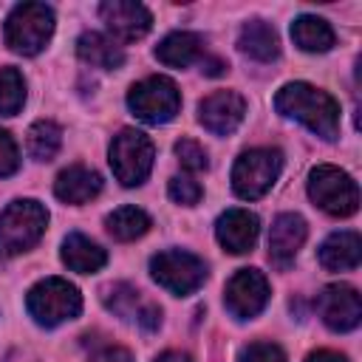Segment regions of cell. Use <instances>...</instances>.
I'll list each match as a JSON object with an SVG mask.
<instances>
[{"mask_svg":"<svg viewBox=\"0 0 362 362\" xmlns=\"http://www.w3.org/2000/svg\"><path fill=\"white\" fill-rule=\"evenodd\" d=\"M238 362H286V354H283L280 345L260 339V342H249L240 351V359Z\"/></svg>","mask_w":362,"mask_h":362,"instance_id":"29","label":"cell"},{"mask_svg":"<svg viewBox=\"0 0 362 362\" xmlns=\"http://www.w3.org/2000/svg\"><path fill=\"white\" fill-rule=\"evenodd\" d=\"M99 14H102V23L107 25V31L122 42L141 40L153 25L150 11L133 0H107L99 6Z\"/></svg>","mask_w":362,"mask_h":362,"instance_id":"12","label":"cell"},{"mask_svg":"<svg viewBox=\"0 0 362 362\" xmlns=\"http://www.w3.org/2000/svg\"><path fill=\"white\" fill-rule=\"evenodd\" d=\"M150 274L158 286L184 297V294H192L206 280V263L192 252L167 249L150 257Z\"/></svg>","mask_w":362,"mask_h":362,"instance_id":"9","label":"cell"},{"mask_svg":"<svg viewBox=\"0 0 362 362\" xmlns=\"http://www.w3.org/2000/svg\"><path fill=\"white\" fill-rule=\"evenodd\" d=\"M274 107L283 116L303 122L311 133L331 141L339 133V105L331 93L308 85V82H288L277 90Z\"/></svg>","mask_w":362,"mask_h":362,"instance_id":"1","label":"cell"},{"mask_svg":"<svg viewBox=\"0 0 362 362\" xmlns=\"http://www.w3.org/2000/svg\"><path fill=\"white\" fill-rule=\"evenodd\" d=\"M54 34V11L45 3H20L11 8L3 25L6 45L23 57L40 54Z\"/></svg>","mask_w":362,"mask_h":362,"instance_id":"3","label":"cell"},{"mask_svg":"<svg viewBox=\"0 0 362 362\" xmlns=\"http://www.w3.org/2000/svg\"><path fill=\"white\" fill-rule=\"evenodd\" d=\"M291 40L303 48V51H311V54H322L334 45V28L317 17V14H303L291 23Z\"/></svg>","mask_w":362,"mask_h":362,"instance_id":"22","label":"cell"},{"mask_svg":"<svg viewBox=\"0 0 362 362\" xmlns=\"http://www.w3.org/2000/svg\"><path fill=\"white\" fill-rule=\"evenodd\" d=\"M93 362H133V356L124 348H105L93 356Z\"/></svg>","mask_w":362,"mask_h":362,"instance_id":"31","label":"cell"},{"mask_svg":"<svg viewBox=\"0 0 362 362\" xmlns=\"http://www.w3.org/2000/svg\"><path fill=\"white\" fill-rule=\"evenodd\" d=\"M48 226V212L34 198L11 201L0 215V257H14L40 243Z\"/></svg>","mask_w":362,"mask_h":362,"instance_id":"2","label":"cell"},{"mask_svg":"<svg viewBox=\"0 0 362 362\" xmlns=\"http://www.w3.org/2000/svg\"><path fill=\"white\" fill-rule=\"evenodd\" d=\"M25 144H28V153H31L37 161H51V158L59 153V147H62V127L54 124V122H48V119L34 122V124L28 127Z\"/></svg>","mask_w":362,"mask_h":362,"instance_id":"24","label":"cell"},{"mask_svg":"<svg viewBox=\"0 0 362 362\" xmlns=\"http://www.w3.org/2000/svg\"><path fill=\"white\" fill-rule=\"evenodd\" d=\"M269 280L257 272V269H240L232 274V280L226 283L223 291V303L232 311V317L238 320H252L257 317L266 303H269Z\"/></svg>","mask_w":362,"mask_h":362,"instance_id":"10","label":"cell"},{"mask_svg":"<svg viewBox=\"0 0 362 362\" xmlns=\"http://www.w3.org/2000/svg\"><path fill=\"white\" fill-rule=\"evenodd\" d=\"M153 141L133 127H124L110 141V170L124 187H139L153 170Z\"/></svg>","mask_w":362,"mask_h":362,"instance_id":"7","label":"cell"},{"mask_svg":"<svg viewBox=\"0 0 362 362\" xmlns=\"http://www.w3.org/2000/svg\"><path fill=\"white\" fill-rule=\"evenodd\" d=\"M102 192V175L82 164H71L54 181V195L65 204H88Z\"/></svg>","mask_w":362,"mask_h":362,"instance_id":"16","label":"cell"},{"mask_svg":"<svg viewBox=\"0 0 362 362\" xmlns=\"http://www.w3.org/2000/svg\"><path fill=\"white\" fill-rule=\"evenodd\" d=\"M156 362H192V359L181 351H164L161 356H156Z\"/></svg>","mask_w":362,"mask_h":362,"instance_id":"33","label":"cell"},{"mask_svg":"<svg viewBox=\"0 0 362 362\" xmlns=\"http://www.w3.org/2000/svg\"><path fill=\"white\" fill-rule=\"evenodd\" d=\"M362 257V240L356 232H334L320 246V263L328 272H348L356 269Z\"/></svg>","mask_w":362,"mask_h":362,"instance_id":"17","label":"cell"},{"mask_svg":"<svg viewBox=\"0 0 362 362\" xmlns=\"http://www.w3.org/2000/svg\"><path fill=\"white\" fill-rule=\"evenodd\" d=\"M317 308L322 322L331 331H354L362 320V300L354 286L348 283H331L320 291Z\"/></svg>","mask_w":362,"mask_h":362,"instance_id":"11","label":"cell"},{"mask_svg":"<svg viewBox=\"0 0 362 362\" xmlns=\"http://www.w3.org/2000/svg\"><path fill=\"white\" fill-rule=\"evenodd\" d=\"M257 232H260V221L257 215H252L249 209H226L218 223H215V235H218V243L232 252V255H246L252 252L255 240H257Z\"/></svg>","mask_w":362,"mask_h":362,"instance_id":"15","label":"cell"},{"mask_svg":"<svg viewBox=\"0 0 362 362\" xmlns=\"http://www.w3.org/2000/svg\"><path fill=\"white\" fill-rule=\"evenodd\" d=\"M17 167H20V150H17L14 139L6 130H0V178L17 173Z\"/></svg>","mask_w":362,"mask_h":362,"instance_id":"30","label":"cell"},{"mask_svg":"<svg viewBox=\"0 0 362 362\" xmlns=\"http://www.w3.org/2000/svg\"><path fill=\"white\" fill-rule=\"evenodd\" d=\"M305 362H348V359L337 351H314V354L305 356Z\"/></svg>","mask_w":362,"mask_h":362,"instance_id":"32","label":"cell"},{"mask_svg":"<svg viewBox=\"0 0 362 362\" xmlns=\"http://www.w3.org/2000/svg\"><path fill=\"white\" fill-rule=\"evenodd\" d=\"M223 68H226V62H221V59H209L206 68H201V71L209 74V76H218V74H223Z\"/></svg>","mask_w":362,"mask_h":362,"instance_id":"34","label":"cell"},{"mask_svg":"<svg viewBox=\"0 0 362 362\" xmlns=\"http://www.w3.org/2000/svg\"><path fill=\"white\" fill-rule=\"evenodd\" d=\"M62 263L71 269V272H79V274H90V272H99L105 263H107V255L99 243H93L90 238L79 235V232H71L65 240H62Z\"/></svg>","mask_w":362,"mask_h":362,"instance_id":"18","label":"cell"},{"mask_svg":"<svg viewBox=\"0 0 362 362\" xmlns=\"http://www.w3.org/2000/svg\"><path fill=\"white\" fill-rule=\"evenodd\" d=\"M105 226L116 240H136L150 229V215L139 206H119L105 218Z\"/></svg>","mask_w":362,"mask_h":362,"instance_id":"23","label":"cell"},{"mask_svg":"<svg viewBox=\"0 0 362 362\" xmlns=\"http://www.w3.org/2000/svg\"><path fill=\"white\" fill-rule=\"evenodd\" d=\"M201 54H204V40L192 31H173L156 48V57L170 68H187Z\"/></svg>","mask_w":362,"mask_h":362,"instance_id":"21","label":"cell"},{"mask_svg":"<svg viewBox=\"0 0 362 362\" xmlns=\"http://www.w3.org/2000/svg\"><path fill=\"white\" fill-rule=\"evenodd\" d=\"M308 195L322 212L337 215V218H348L359 209L356 181L334 164H317L308 173Z\"/></svg>","mask_w":362,"mask_h":362,"instance_id":"4","label":"cell"},{"mask_svg":"<svg viewBox=\"0 0 362 362\" xmlns=\"http://www.w3.org/2000/svg\"><path fill=\"white\" fill-rule=\"evenodd\" d=\"M283 170V153L274 147H255L238 156L232 167V189L243 201H255L272 189Z\"/></svg>","mask_w":362,"mask_h":362,"instance_id":"6","label":"cell"},{"mask_svg":"<svg viewBox=\"0 0 362 362\" xmlns=\"http://www.w3.org/2000/svg\"><path fill=\"white\" fill-rule=\"evenodd\" d=\"M25 102V79L17 68H0V116L20 113Z\"/></svg>","mask_w":362,"mask_h":362,"instance_id":"25","label":"cell"},{"mask_svg":"<svg viewBox=\"0 0 362 362\" xmlns=\"http://www.w3.org/2000/svg\"><path fill=\"white\" fill-rule=\"evenodd\" d=\"M170 198L175 201V204H184V206H192V204H198L201 201V195H204V189H201V184L195 181V178H189V175H175V178H170Z\"/></svg>","mask_w":362,"mask_h":362,"instance_id":"28","label":"cell"},{"mask_svg":"<svg viewBox=\"0 0 362 362\" xmlns=\"http://www.w3.org/2000/svg\"><path fill=\"white\" fill-rule=\"evenodd\" d=\"M243 113L246 102L235 90H215L198 105V122L215 136H229L243 122Z\"/></svg>","mask_w":362,"mask_h":362,"instance_id":"13","label":"cell"},{"mask_svg":"<svg viewBox=\"0 0 362 362\" xmlns=\"http://www.w3.org/2000/svg\"><path fill=\"white\" fill-rule=\"evenodd\" d=\"M105 305L113 311V314H119L122 320H136L139 317V311H141V305H139V291L133 288V286H127V283H116V286H110V288H105Z\"/></svg>","mask_w":362,"mask_h":362,"instance_id":"26","label":"cell"},{"mask_svg":"<svg viewBox=\"0 0 362 362\" xmlns=\"http://www.w3.org/2000/svg\"><path fill=\"white\" fill-rule=\"evenodd\" d=\"M76 54L82 62L93 65V68H105V71H113L124 62V51L116 40L99 34V31H85L79 40H76Z\"/></svg>","mask_w":362,"mask_h":362,"instance_id":"19","label":"cell"},{"mask_svg":"<svg viewBox=\"0 0 362 362\" xmlns=\"http://www.w3.org/2000/svg\"><path fill=\"white\" fill-rule=\"evenodd\" d=\"M308 226L303 221V215L297 212H283L274 218L272 232H269V260L277 269H288L300 252V246L305 243Z\"/></svg>","mask_w":362,"mask_h":362,"instance_id":"14","label":"cell"},{"mask_svg":"<svg viewBox=\"0 0 362 362\" xmlns=\"http://www.w3.org/2000/svg\"><path fill=\"white\" fill-rule=\"evenodd\" d=\"M25 305H28V314L40 325L54 328L65 320H74L82 311V294L74 283L62 277H45L28 291Z\"/></svg>","mask_w":362,"mask_h":362,"instance_id":"5","label":"cell"},{"mask_svg":"<svg viewBox=\"0 0 362 362\" xmlns=\"http://www.w3.org/2000/svg\"><path fill=\"white\" fill-rule=\"evenodd\" d=\"M127 107L133 110L136 119H141L147 124H164V122L175 119V113L181 107L178 85L170 76H147L130 88Z\"/></svg>","mask_w":362,"mask_h":362,"instance_id":"8","label":"cell"},{"mask_svg":"<svg viewBox=\"0 0 362 362\" xmlns=\"http://www.w3.org/2000/svg\"><path fill=\"white\" fill-rule=\"evenodd\" d=\"M238 45L246 57L257 59V62H272L277 59L280 54V40H277V31L263 23V20H249L243 28H240V37H238Z\"/></svg>","mask_w":362,"mask_h":362,"instance_id":"20","label":"cell"},{"mask_svg":"<svg viewBox=\"0 0 362 362\" xmlns=\"http://www.w3.org/2000/svg\"><path fill=\"white\" fill-rule=\"evenodd\" d=\"M175 156H178V161H181V167H184V170L201 173V170H206V167H209L206 150H204L198 141H192V139H181V141H175Z\"/></svg>","mask_w":362,"mask_h":362,"instance_id":"27","label":"cell"}]
</instances>
